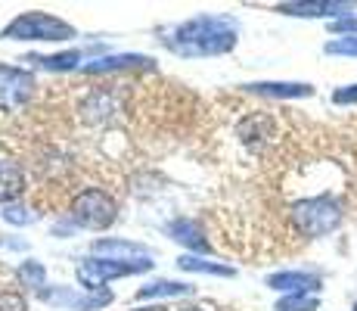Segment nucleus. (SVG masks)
Listing matches in <instances>:
<instances>
[{
	"label": "nucleus",
	"mask_w": 357,
	"mask_h": 311,
	"mask_svg": "<svg viewBox=\"0 0 357 311\" xmlns=\"http://www.w3.org/2000/svg\"><path fill=\"white\" fill-rule=\"evenodd\" d=\"M29 62L47 68V72H68V68H75L81 62V53L68 50V53H56V57H29Z\"/></svg>",
	"instance_id": "dca6fc26"
},
{
	"label": "nucleus",
	"mask_w": 357,
	"mask_h": 311,
	"mask_svg": "<svg viewBox=\"0 0 357 311\" xmlns=\"http://www.w3.org/2000/svg\"><path fill=\"white\" fill-rule=\"evenodd\" d=\"M177 268L181 271H193V274H215V277H233V268L218 265V261H205L202 255H181L177 259Z\"/></svg>",
	"instance_id": "2eb2a0df"
},
{
	"label": "nucleus",
	"mask_w": 357,
	"mask_h": 311,
	"mask_svg": "<svg viewBox=\"0 0 357 311\" xmlns=\"http://www.w3.org/2000/svg\"><path fill=\"white\" fill-rule=\"evenodd\" d=\"M165 47L177 57H221L236 47V25L224 16H196L177 25L165 38Z\"/></svg>",
	"instance_id": "f257e3e1"
},
{
	"label": "nucleus",
	"mask_w": 357,
	"mask_h": 311,
	"mask_svg": "<svg viewBox=\"0 0 357 311\" xmlns=\"http://www.w3.org/2000/svg\"><path fill=\"white\" fill-rule=\"evenodd\" d=\"M68 215L78 227L87 231H106L115 218H119V203L109 190L102 187H84L68 199Z\"/></svg>",
	"instance_id": "20e7f679"
},
{
	"label": "nucleus",
	"mask_w": 357,
	"mask_h": 311,
	"mask_svg": "<svg viewBox=\"0 0 357 311\" xmlns=\"http://www.w3.org/2000/svg\"><path fill=\"white\" fill-rule=\"evenodd\" d=\"M286 218H289V227L295 237L317 240V237L333 233L342 224L345 212H342V203L333 193H314V196L292 199L289 209H286Z\"/></svg>",
	"instance_id": "f03ea898"
},
{
	"label": "nucleus",
	"mask_w": 357,
	"mask_h": 311,
	"mask_svg": "<svg viewBox=\"0 0 357 311\" xmlns=\"http://www.w3.org/2000/svg\"><path fill=\"white\" fill-rule=\"evenodd\" d=\"M19 280L40 293V287H44V280H47L44 265H40V261H22V265H19Z\"/></svg>",
	"instance_id": "f3484780"
},
{
	"label": "nucleus",
	"mask_w": 357,
	"mask_h": 311,
	"mask_svg": "<svg viewBox=\"0 0 357 311\" xmlns=\"http://www.w3.org/2000/svg\"><path fill=\"white\" fill-rule=\"evenodd\" d=\"M153 261H112V259H91L78 268V280L84 283L91 293H97L106 280H115V277H130V274H140V271H149Z\"/></svg>",
	"instance_id": "423d86ee"
},
{
	"label": "nucleus",
	"mask_w": 357,
	"mask_h": 311,
	"mask_svg": "<svg viewBox=\"0 0 357 311\" xmlns=\"http://www.w3.org/2000/svg\"><path fill=\"white\" fill-rule=\"evenodd\" d=\"M193 287L187 283H177V280H155L146 283V287L137 289V299H171V296H190Z\"/></svg>",
	"instance_id": "4468645a"
},
{
	"label": "nucleus",
	"mask_w": 357,
	"mask_h": 311,
	"mask_svg": "<svg viewBox=\"0 0 357 311\" xmlns=\"http://www.w3.org/2000/svg\"><path fill=\"white\" fill-rule=\"evenodd\" d=\"M320 302L314 296H286L277 302V311H317Z\"/></svg>",
	"instance_id": "a211bd4d"
},
{
	"label": "nucleus",
	"mask_w": 357,
	"mask_h": 311,
	"mask_svg": "<svg viewBox=\"0 0 357 311\" xmlns=\"http://www.w3.org/2000/svg\"><path fill=\"white\" fill-rule=\"evenodd\" d=\"M329 57H357V34H345V38H335L326 44Z\"/></svg>",
	"instance_id": "6ab92c4d"
},
{
	"label": "nucleus",
	"mask_w": 357,
	"mask_h": 311,
	"mask_svg": "<svg viewBox=\"0 0 357 311\" xmlns=\"http://www.w3.org/2000/svg\"><path fill=\"white\" fill-rule=\"evenodd\" d=\"M0 311H29V302L16 289H0Z\"/></svg>",
	"instance_id": "aec40b11"
},
{
	"label": "nucleus",
	"mask_w": 357,
	"mask_h": 311,
	"mask_svg": "<svg viewBox=\"0 0 357 311\" xmlns=\"http://www.w3.org/2000/svg\"><path fill=\"white\" fill-rule=\"evenodd\" d=\"M333 103H335V106H354V103H357V85L339 87V91L333 94Z\"/></svg>",
	"instance_id": "4be33fe9"
},
{
	"label": "nucleus",
	"mask_w": 357,
	"mask_h": 311,
	"mask_svg": "<svg viewBox=\"0 0 357 311\" xmlns=\"http://www.w3.org/2000/svg\"><path fill=\"white\" fill-rule=\"evenodd\" d=\"M97 255H109L112 261H137V259H149V249L140 243H125V240H97L91 246Z\"/></svg>",
	"instance_id": "ddd939ff"
},
{
	"label": "nucleus",
	"mask_w": 357,
	"mask_h": 311,
	"mask_svg": "<svg viewBox=\"0 0 357 311\" xmlns=\"http://www.w3.org/2000/svg\"><path fill=\"white\" fill-rule=\"evenodd\" d=\"M40 85L31 72L19 66H0V122H13L19 115H29Z\"/></svg>",
	"instance_id": "7ed1b4c3"
},
{
	"label": "nucleus",
	"mask_w": 357,
	"mask_h": 311,
	"mask_svg": "<svg viewBox=\"0 0 357 311\" xmlns=\"http://www.w3.org/2000/svg\"><path fill=\"white\" fill-rule=\"evenodd\" d=\"M174 311H205V308H199V305H181V308H174Z\"/></svg>",
	"instance_id": "393cba45"
},
{
	"label": "nucleus",
	"mask_w": 357,
	"mask_h": 311,
	"mask_svg": "<svg viewBox=\"0 0 357 311\" xmlns=\"http://www.w3.org/2000/svg\"><path fill=\"white\" fill-rule=\"evenodd\" d=\"M3 221H10V224H29V221H34V215L29 209H22V205H16V203H10V205H3Z\"/></svg>",
	"instance_id": "412c9836"
},
{
	"label": "nucleus",
	"mask_w": 357,
	"mask_h": 311,
	"mask_svg": "<svg viewBox=\"0 0 357 311\" xmlns=\"http://www.w3.org/2000/svg\"><path fill=\"white\" fill-rule=\"evenodd\" d=\"M249 94L273 96V100H298V96H311V85H292V81H258V85H245Z\"/></svg>",
	"instance_id": "f8f14e48"
},
{
	"label": "nucleus",
	"mask_w": 357,
	"mask_h": 311,
	"mask_svg": "<svg viewBox=\"0 0 357 311\" xmlns=\"http://www.w3.org/2000/svg\"><path fill=\"white\" fill-rule=\"evenodd\" d=\"M354 6L351 3H339V0H295V3H280L277 13L286 16H305V19H320V16H339L345 19Z\"/></svg>",
	"instance_id": "6e6552de"
},
{
	"label": "nucleus",
	"mask_w": 357,
	"mask_h": 311,
	"mask_svg": "<svg viewBox=\"0 0 357 311\" xmlns=\"http://www.w3.org/2000/svg\"><path fill=\"white\" fill-rule=\"evenodd\" d=\"M333 31H357V16H345V19H335L333 22Z\"/></svg>",
	"instance_id": "5701e85b"
},
{
	"label": "nucleus",
	"mask_w": 357,
	"mask_h": 311,
	"mask_svg": "<svg viewBox=\"0 0 357 311\" xmlns=\"http://www.w3.org/2000/svg\"><path fill=\"white\" fill-rule=\"evenodd\" d=\"M128 68H153L149 57H137V53H119V57H102L91 59L84 66V75H112V72H128Z\"/></svg>",
	"instance_id": "9d476101"
},
{
	"label": "nucleus",
	"mask_w": 357,
	"mask_h": 311,
	"mask_svg": "<svg viewBox=\"0 0 357 311\" xmlns=\"http://www.w3.org/2000/svg\"><path fill=\"white\" fill-rule=\"evenodd\" d=\"M134 311H168L165 305H149V308H134Z\"/></svg>",
	"instance_id": "b1692460"
},
{
	"label": "nucleus",
	"mask_w": 357,
	"mask_h": 311,
	"mask_svg": "<svg viewBox=\"0 0 357 311\" xmlns=\"http://www.w3.org/2000/svg\"><path fill=\"white\" fill-rule=\"evenodd\" d=\"M267 287L277 293H289V296H307L314 289H320V277L307 271H280L267 277Z\"/></svg>",
	"instance_id": "1a4fd4ad"
},
{
	"label": "nucleus",
	"mask_w": 357,
	"mask_h": 311,
	"mask_svg": "<svg viewBox=\"0 0 357 311\" xmlns=\"http://www.w3.org/2000/svg\"><path fill=\"white\" fill-rule=\"evenodd\" d=\"M25 193V165L0 143V203L10 205Z\"/></svg>",
	"instance_id": "0eeeda50"
},
{
	"label": "nucleus",
	"mask_w": 357,
	"mask_h": 311,
	"mask_svg": "<svg viewBox=\"0 0 357 311\" xmlns=\"http://www.w3.org/2000/svg\"><path fill=\"white\" fill-rule=\"evenodd\" d=\"M168 237L174 240V243L193 249V255L208 252V249H211V243L205 240V233H202V227H199L193 218H177V221H171V224H168Z\"/></svg>",
	"instance_id": "9b49d317"
},
{
	"label": "nucleus",
	"mask_w": 357,
	"mask_h": 311,
	"mask_svg": "<svg viewBox=\"0 0 357 311\" xmlns=\"http://www.w3.org/2000/svg\"><path fill=\"white\" fill-rule=\"evenodd\" d=\"M0 38H10V41H68L75 38V29L68 22H63L59 16H50V13H22L16 16Z\"/></svg>",
	"instance_id": "39448f33"
}]
</instances>
